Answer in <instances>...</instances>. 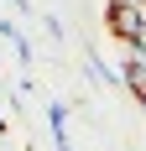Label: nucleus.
Segmentation results:
<instances>
[{"mask_svg": "<svg viewBox=\"0 0 146 151\" xmlns=\"http://www.w3.org/2000/svg\"><path fill=\"white\" fill-rule=\"evenodd\" d=\"M104 21H110V31H115L125 47H141L146 42V11H141V5H110Z\"/></svg>", "mask_w": 146, "mask_h": 151, "instance_id": "f257e3e1", "label": "nucleus"}, {"mask_svg": "<svg viewBox=\"0 0 146 151\" xmlns=\"http://www.w3.org/2000/svg\"><path fill=\"white\" fill-rule=\"evenodd\" d=\"M125 83H131L136 94L146 89V58H131V63H125Z\"/></svg>", "mask_w": 146, "mask_h": 151, "instance_id": "f03ea898", "label": "nucleus"}, {"mask_svg": "<svg viewBox=\"0 0 146 151\" xmlns=\"http://www.w3.org/2000/svg\"><path fill=\"white\" fill-rule=\"evenodd\" d=\"M110 5H141V11H146V0H110Z\"/></svg>", "mask_w": 146, "mask_h": 151, "instance_id": "7ed1b4c3", "label": "nucleus"}, {"mask_svg": "<svg viewBox=\"0 0 146 151\" xmlns=\"http://www.w3.org/2000/svg\"><path fill=\"white\" fill-rule=\"evenodd\" d=\"M136 99H141V109H146V89H141V94H136Z\"/></svg>", "mask_w": 146, "mask_h": 151, "instance_id": "20e7f679", "label": "nucleus"}]
</instances>
